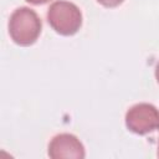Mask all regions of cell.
I'll return each instance as SVG.
<instances>
[{"mask_svg":"<svg viewBox=\"0 0 159 159\" xmlns=\"http://www.w3.org/2000/svg\"><path fill=\"white\" fill-rule=\"evenodd\" d=\"M48 155L52 159H83L84 147L80 139L70 133H61L52 138L48 144Z\"/></svg>","mask_w":159,"mask_h":159,"instance_id":"obj_4","label":"cell"},{"mask_svg":"<svg viewBox=\"0 0 159 159\" xmlns=\"http://www.w3.org/2000/svg\"><path fill=\"white\" fill-rule=\"evenodd\" d=\"M155 78L158 81V83H159V61H158V63L155 66Z\"/></svg>","mask_w":159,"mask_h":159,"instance_id":"obj_7","label":"cell"},{"mask_svg":"<svg viewBox=\"0 0 159 159\" xmlns=\"http://www.w3.org/2000/svg\"><path fill=\"white\" fill-rule=\"evenodd\" d=\"M125 125L135 134H148L159 129V111L150 103H137L125 113Z\"/></svg>","mask_w":159,"mask_h":159,"instance_id":"obj_3","label":"cell"},{"mask_svg":"<svg viewBox=\"0 0 159 159\" xmlns=\"http://www.w3.org/2000/svg\"><path fill=\"white\" fill-rule=\"evenodd\" d=\"M158 155H159V149H158Z\"/></svg>","mask_w":159,"mask_h":159,"instance_id":"obj_8","label":"cell"},{"mask_svg":"<svg viewBox=\"0 0 159 159\" xmlns=\"http://www.w3.org/2000/svg\"><path fill=\"white\" fill-rule=\"evenodd\" d=\"M41 20L36 11L27 6L14 10L9 20V34L20 46L32 45L41 34Z\"/></svg>","mask_w":159,"mask_h":159,"instance_id":"obj_1","label":"cell"},{"mask_svg":"<svg viewBox=\"0 0 159 159\" xmlns=\"http://www.w3.org/2000/svg\"><path fill=\"white\" fill-rule=\"evenodd\" d=\"M47 21L56 32L70 36L80 30L82 25V12L73 2L57 0L53 1L47 10Z\"/></svg>","mask_w":159,"mask_h":159,"instance_id":"obj_2","label":"cell"},{"mask_svg":"<svg viewBox=\"0 0 159 159\" xmlns=\"http://www.w3.org/2000/svg\"><path fill=\"white\" fill-rule=\"evenodd\" d=\"M27 2H30V4H35V5H40V4H45V2H47L48 0H26Z\"/></svg>","mask_w":159,"mask_h":159,"instance_id":"obj_6","label":"cell"},{"mask_svg":"<svg viewBox=\"0 0 159 159\" xmlns=\"http://www.w3.org/2000/svg\"><path fill=\"white\" fill-rule=\"evenodd\" d=\"M99 4H102L103 6H107V7H114V6H118L119 4H122L123 0H97Z\"/></svg>","mask_w":159,"mask_h":159,"instance_id":"obj_5","label":"cell"}]
</instances>
